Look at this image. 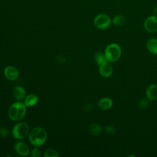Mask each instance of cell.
Instances as JSON below:
<instances>
[{
    "label": "cell",
    "instance_id": "cell-1",
    "mask_svg": "<svg viewBox=\"0 0 157 157\" xmlns=\"http://www.w3.org/2000/svg\"><path fill=\"white\" fill-rule=\"evenodd\" d=\"M29 140L34 147L43 145L47 139V132L41 127H35L29 133Z\"/></svg>",
    "mask_w": 157,
    "mask_h": 157
},
{
    "label": "cell",
    "instance_id": "cell-2",
    "mask_svg": "<svg viewBox=\"0 0 157 157\" xmlns=\"http://www.w3.org/2000/svg\"><path fill=\"white\" fill-rule=\"evenodd\" d=\"M26 106L21 101H17L12 104L9 109L8 115L9 118L13 121H20L25 116Z\"/></svg>",
    "mask_w": 157,
    "mask_h": 157
},
{
    "label": "cell",
    "instance_id": "cell-3",
    "mask_svg": "<svg viewBox=\"0 0 157 157\" xmlns=\"http://www.w3.org/2000/svg\"><path fill=\"white\" fill-rule=\"evenodd\" d=\"M104 53L108 62L110 63H114L120 59L121 55V49L118 44L111 43L106 47Z\"/></svg>",
    "mask_w": 157,
    "mask_h": 157
},
{
    "label": "cell",
    "instance_id": "cell-4",
    "mask_svg": "<svg viewBox=\"0 0 157 157\" xmlns=\"http://www.w3.org/2000/svg\"><path fill=\"white\" fill-rule=\"evenodd\" d=\"M29 126L24 121H20L16 123L12 130L13 137L17 140L25 139L29 133Z\"/></svg>",
    "mask_w": 157,
    "mask_h": 157
},
{
    "label": "cell",
    "instance_id": "cell-5",
    "mask_svg": "<svg viewBox=\"0 0 157 157\" xmlns=\"http://www.w3.org/2000/svg\"><path fill=\"white\" fill-rule=\"evenodd\" d=\"M112 23L110 17L105 13H101L95 16L93 20L94 25L99 29L108 28Z\"/></svg>",
    "mask_w": 157,
    "mask_h": 157
},
{
    "label": "cell",
    "instance_id": "cell-6",
    "mask_svg": "<svg viewBox=\"0 0 157 157\" xmlns=\"http://www.w3.org/2000/svg\"><path fill=\"white\" fill-rule=\"evenodd\" d=\"M144 28L148 33L157 32V15L148 16L144 22Z\"/></svg>",
    "mask_w": 157,
    "mask_h": 157
},
{
    "label": "cell",
    "instance_id": "cell-7",
    "mask_svg": "<svg viewBox=\"0 0 157 157\" xmlns=\"http://www.w3.org/2000/svg\"><path fill=\"white\" fill-rule=\"evenodd\" d=\"M6 78L10 81L16 80L19 77V72L18 69L13 66H7L4 71Z\"/></svg>",
    "mask_w": 157,
    "mask_h": 157
},
{
    "label": "cell",
    "instance_id": "cell-8",
    "mask_svg": "<svg viewBox=\"0 0 157 157\" xmlns=\"http://www.w3.org/2000/svg\"><path fill=\"white\" fill-rule=\"evenodd\" d=\"M14 150L15 152L21 156H26L29 153V149L28 145L21 141L17 142L14 145Z\"/></svg>",
    "mask_w": 157,
    "mask_h": 157
},
{
    "label": "cell",
    "instance_id": "cell-9",
    "mask_svg": "<svg viewBox=\"0 0 157 157\" xmlns=\"http://www.w3.org/2000/svg\"><path fill=\"white\" fill-rule=\"evenodd\" d=\"M99 72L102 77L107 78L112 74L113 67L109 62H106L99 66Z\"/></svg>",
    "mask_w": 157,
    "mask_h": 157
},
{
    "label": "cell",
    "instance_id": "cell-10",
    "mask_svg": "<svg viewBox=\"0 0 157 157\" xmlns=\"http://www.w3.org/2000/svg\"><path fill=\"white\" fill-rule=\"evenodd\" d=\"M145 96L149 101L157 99V85L155 83L150 85L146 89Z\"/></svg>",
    "mask_w": 157,
    "mask_h": 157
},
{
    "label": "cell",
    "instance_id": "cell-11",
    "mask_svg": "<svg viewBox=\"0 0 157 157\" xmlns=\"http://www.w3.org/2000/svg\"><path fill=\"white\" fill-rule=\"evenodd\" d=\"M12 93L15 99L18 101H23L26 96L25 90L22 86L19 85H16L13 88Z\"/></svg>",
    "mask_w": 157,
    "mask_h": 157
},
{
    "label": "cell",
    "instance_id": "cell-12",
    "mask_svg": "<svg viewBox=\"0 0 157 157\" xmlns=\"http://www.w3.org/2000/svg\"><path fill=\"white\" fill-rule=\"evenodd\" d=\"M98 106L100 109L102 110H109L113 106V101L110 98H102L99 100L98 102Z\"/></svg>",
    "mask_w": 157,
    "mask_h": 157
},
{
    "label": "cell",
    "instance_id": "cell-13",
    "mask_svg": "<svg viewBox=\"0 0 157 157\" xmlns=\"http://www.w3.org/2000/svg\"><path fill=\"white\" fill-rule=\"evenodd\" d=\"M147 49L153 55H157V39L151 38L146 43Z\"/></svg>",
    "mask_w": 157,
    "mask_h": 157
},
{
    "label": "cell",
    "instance_id": "cell-14",
    "mask_svg": "<svg viewBox=\"0 0 157 157\" xmlns=\"http://www.w3.org/2000/svg\"><path fill=\"white\" fill-rule=\"evenodd\" d=\"M38 102V97L34 94H29L23 100V103L26 107H33L36 105Z\"/></svg>",
    "mask_w": 157,
    "mask_h": 157
},
{
    "label": "cell",
    "instance_id": "cell-15",
    "mask_svg": "<svg viewBox=\"0 0 157 157\" xmlns=\"http://www.w3.org/2000/svg\"><path fill=\"white\" fill-rule=\"evenodd\" d=\"M88 129L90 134L93 136H98L101 134L103 130L101 125L98 123H93L90 124Z\"/></svg>",
    "mask_w": 157,
    "mask_h": 157
},
{
    "label": "cell",
    "instance_id": "cell-16",
    "mask_svg": "<svg viewBox=\"0 0 157 157\" xmlns=\"http://www.w3.org/2000/svg\"><path fill=\"white\" fill-rule=\"evenodd\" d=\"M126 21V18L124 15L118 14L113 17V19L112 20V23L113 25L116 26H123Z\"/></svg>",
    "mask_w": 157,
    "mask_h": 157
},
{
    "label": "cell",
    "instance_id": "cell-17",
    "mask_svg": "<svg viewBox=\"0 0 157 157\" xmlns=\"http://www.w3.org/2000/svg\"><path fill=\"white\" fill-rule=\"evenodd\" d=\"M94 59L96 64L99 66L104 64L106 62H108L107 61L104 53H102L101 52H98L94 54Z\"/></svg>",
    "mask_w": 157,
    "mask_h": 157
},
{
    "label": "cell",
    "instance_id": "cell-18",
    "mask_svg": "<svg viewBox=\"0 0 157 157\" xmlns=\"http://www.w3.org/2000/svg\"><path fill=\"white\" fill-rule=\"evenodd\" d=\"M44 156V157H58L59 155L56 150L54 148H49L45 150Z\"/></svg>",
    "mask_w": 157,
    "mask_h": 157
},
{
    "label": "cell",
    "instance_id": "cell-19",
    "mask_svg": "<svg viewBox=\"0 0 157 157\" xmlns=\"http://www.w3.org/2000/svg\"><path fill=\"white\" fill-rule=\"evenodd\" d=\"M148 99L145 98L140 99V101L139 102L138 104V107L140 109H145L148 107Z\"/></svg>",
    "mask_w": 157,
    "mask_h": 157
},
{
    "label": "cell",
    "instance_id": "cell-20",
    "mask_svg": "<svg viewBox=\"0 0 157 157\" xmlns=\"http://www.w3.org/2000/svg\"><path fill=\"white\" fill-rule=\"evenodd\" d=\"M32 157H40L41 156V151L37 147H34L30 152Z\"/></svg>",
    "mask_w": 157,
    "mask_h": 157
},
{
    "label": "cell",
    "instance_id": "cell-21",
    "mask_svg": "<svg viewBox=\"0 0 157 157\" xmlns=\"http://www.w3.org/2000/svg\"><path fill=\"white\" fill-rule=\"evenodd\" d=\"M9 134V131L7 129L4 127H0V137H6Z\"/></svg>",
    "mask_w": 157,
    "mask_h": 157
},
{
    "label": "cell",
    "instance_id": "cell-22",
    "mask_svg": "<svg viewBox=\"0 0 157 157\" xmlns=\"http://www.w3.org/2000/svg\"><path fill=\"white\" fill-rule=\"evenodd\" d=\"M105 131L107 133L110 134H113L116 132V129L112 125H108L105 127Z\"/></svg>",
    "mask_w": 157,
    "mask_h": 157
},
{
    "label": "cell",
    "instance_id": "cell-23",
    "mask_svg": "<svg viewBox=\"0 0 157 157\" xmlns=\"http://www.w3.org/2000/svg\"><path fill=\"white\" fill-rule=\"evenodd\" d=\"M93 108V105L90 103H86V104H85L84 107H83V109L85 112H90L92 110Z\"/></svg>",
    "mask_w": 157,
    "mask_h": 157
}]
</instances>
